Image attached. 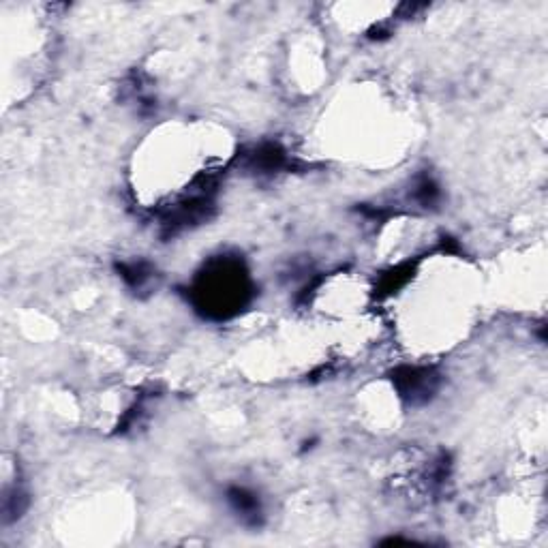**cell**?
I'll list each match as a JSON object with an SVG mask.
<instances>
[{
    "instance_id": "obj_4",
    "label": "cell",
    "mask_w": 548,
    "mask_h": 548,
    "mask_svg": "<svg viewBox=\"0 0 548 548\" xmlns=\"http://www.w3.org/2000/svg\"><path fill=\"white\" fill-rule=\"evenodd\" d=\"M116 268L120 272V277H123L127 281V285L133 289H144L146 283H150L152 277H155V270H152V266L146 262L118 264Z\"/></svg>"
},
{
    "instance_id": "obj_2",
    "label": "cell",
    "mask_w": 548,
    "mask_h": 548,
    "mask_svg": "<svg viewBox=\"0 0 548 548\" xmlns=\"http://www.w3.org/2000/svg\"><path fill=\"white\" fill-rule=\"evenodd\" d=\"M399 397L411 407L429 403L439 388V375L426 367H401L392 373Z\"/></svg>"
},
{
    "instance_id": "obj_1",
    "label": "cell",
    "mask_w": 548,
    "mask_h": 548,
    "mask_svg": "<svg viewBox=\"0 0 548 548\" xmlns=\"http://www.w3.org/2000/svg\"><path fill=\"white\" fill-rule=\"evenodd\" d=\"M251 281L242 260L217 257L197 272L193 287V302L206 317L225 319L238 313L251 300Z\"/></svg>"
},
{
    "instance_id": "obj_3",
    "label": "cell",
    "mask_w": 548,
    "mask_h": 548,
    "mask_svg": "<svg viewBox=\"0 0 548 548\" xmlns=\"http://www.w3.org/2000/svg\"><path fill=\"white\" fill-rule=\"evenodd\" d=\"M227 504L234 510L238 519L249 527H260L264 523V510L262 501L253 491L245 489V486H232L225 493Z\"/></svg>"
}]
</instances>
